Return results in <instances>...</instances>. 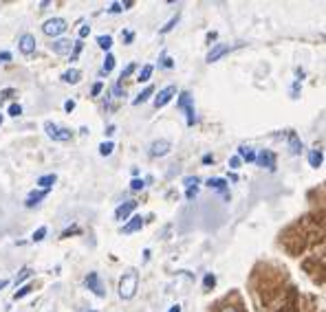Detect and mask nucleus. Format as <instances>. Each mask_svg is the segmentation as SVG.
Here are the masks:
<instances>
[{
	"instance_id": "obj_1",
	"label": "nucleus",
	"mask_w": 326,
	"mask_h": 312,
	"mask_svg": "<svg viewBox=\"0 0 326 312\" xmlns=\"http://www.w3.org/2000/svg\"><path fill=\"white\" fill-rule=\"evenodd\" d=\"M137 288H139V273L128 271L119 279V297L121 299H132L137 295Z\"/></svg>"
},
{
	"instance_id": "obj_2",
	"label": "nucleus",
	"mask_w": 326,
	"mask_h": 312,
	"mask_svg": "<svg viewBox=\"0 0 326 312\" xmlns=\"http://www.w3.org/2000/svg\"><path fill=\"white\" fill-rule=\"evenodd\" d=\"M66 20L64 18H51V20H47L42 25V31L49 35V38H57V35H62L64 31H66Z\"/></svg>"
},
{
	"instance_id": "obj_3",
	"label": "nucleus",
	"mask_w": 326,
	"mask_h": 312,
	"mask_svg": "<svg viewBox=\"0 0 326 312\" xmlns=\"http://www.w3.org/2000/svg\"><path fill=\"white\" fill-rule=\"evenodd\" d=\"M176 106H179L183 113L188 115V125H194L196 115H194V106H192V95H190V93H181V95H179V101H176Z\"/></svg>"
},
{
	"instance_id": "obj_4",
	"label": "nucleus",
	"mask_w": 326,
	"mask_h": 312,
	"mask_svg": "<svg viewBox=\"0 0 326 312\" xmlns=\"http://www.w3.org/2000/svg\"><path fill=\"white\" fill-rule=\"evenodd\" d=\"M44 130H47V135L53 139V141H69V139L73 137V135H71V130L60 128V125H55V123H51V121L44 123Z\"/></svg>"
},
{
	"instance_id": "obj_5",
	"label": "nucleus",
	"mask_w": 326,
	"mask_h": 312,
	"mask_svg": "<svg viewBox=\"0 0 326 312\" xmlns=\"http://www.w3.org/2000/svg\"><path fill=\"white\" fill-rule=\"evenodd\" d=\"M86 288L91 293H95L97 297H106V288H104V284H101V279H99L97 273H88L86 275Z\"/></svg>"
},
{
	"instance_id": "obj_6",
	"label": "nucleus",
	"mask_w": 326,
	"mask_h": 312,
	"mask_svg": "<svg viewBox=\"0 0 326 312\" xmlns=\"http://www.w3.org/2000/svg\"><path fill=\"white\" fill-rule=\"evenodd\" d=\"M234 49H238V44H236V47H229V44H216V47H214L210 53H207V62H210V64H212V62H218L220 57L227 55L229 51H234Z\"/></svg>"
},
{
	"instance_id": "obj_7",
	"label": "nucleus",
	"mask_w": 326,
	"mask_h": 312,
	"mask_svg": "<svg viewBox=\"0 0 326 312\" xmlns=\"http://www.w3.org/2000/svg\"><path fill=\"white\" fill-rule=\"evenodd\" d=\"M174 95H176V86H166L163 91H159L157 97H154V108H163Z\"/></svg>"
},
{
	"instance_id": "obj_8",
	"label": "nucleus",
	"mask_w": 326,
	"mask_h": 312,
	"mask_svg": "<svg viewBox=\"0 0 326 312\" xmlns=\"http://www.w3.org/2000/svg\"><path fill=\"white\" fill-rule=\"evenodd\" d=\"M137 209V200H126L124 205L117 207V211H115V218L117 220H126V218H130V213Z\"/></svg>"
},
{
	"instance_id": "obj_9",
	"label": "nucleus",
	"mask_w": 326,
	"mask_h": 312,
	"mask_svg": "<svg viewBox=\"0 0 326 312\" xmlns=\"http://www.w3.org/2000/svg\"><path fill=\"white\" fill-rule=\"evenodd\" d=\"M256 163L260 167L273 169V165H276V156H273V152H269V150H262L260 154H256Z\"/></svg>"
},
{
	"instance_id": "obj_10",
	"label": "nucleus",
	"mask_w": 326,
	"mask_h": 312,
	"mask_svg": "<svg viewBox=\"0 0 326 312\" xmlns=\"http://www.w3.org/2000/svg\"><path fill=\"white\" fill-rule=\"evenodd\" d=\"M71 49H73V42H71V40H66V38H60V40L51 42V51H53L55 55H64V53H71Z\"/></svg>"
},
{
	"instance_id": "obj_11",
	"label": "nucleus",
	"mask_w": 326,
	"mask_h": 312,
	"mask_svg": "<svg viewBox=\"0 0 326 312\" xmlns=\"http://www.w3.org/2000/svg\"><path fill=\"white\" fill-rule=\"evenodd\" d=\"M18 47H20V53L31 55L33 51H35V38H33V35H29V33H25V35H22V38H20Z\"/></svg>"
},
{
	"instance_id": "obj_12",
	"label": "nucleus",
	"mask_w": 326,
	"mask_h": 312,
	"mask_svg": "<svg viewBox=\"0 0 326 312\" xmlns=\"http://www.w3.org/2000/svg\"><path fill=\"white\" fill-rule=\"evenodd\" d=\"M170 152V143H168V141H154V143H152V147H150V154L152 156H166Z\"/></svg>"
},
{
	"instance_id": "obj_13",
	"label": "nucleus",
	"mask_w": 326,
	"mask_h": 312,
	"mask_svg": "<svg viewBox=\"0 0 326 312\" xmlns=\"http://www.w3.org/2000/svg\"><path fill=\"white\" fill-rule=\"evenodd\" d=\"M47 196H49V189L31 191V194H29V196H27V200H25V205H27V207H35V205H38V203H40V200H42V198H47Z\"/></svg>"
},
{
	"instance_id": "obj_14",
	"label": "nucleus",
	"mask_w": 326,
	"mask_h": 312,
	"mask_svg": "<svg viewBox=\"0 0 326 312\" xmlns=\"http://www.w3.org/2000/svg\"><path fill=\"white\" fill-rule=\"evenodd\" d=\"M141 227H144V220L141 218H132L128 225H124L121 235H130V233H135V231H141Z\"/></svg>"
},
{
	"instance_id": "obj_15",
	"label": "nucleus",
	"mask_w": 326,
	"mask_h": 312,
	"mask_svg": "<svg viewBox=\"0 0 326 312\" xmlns=\"http://www.w3.org/2000/svg\"><path fill=\"white\" fill-rule=\"evenodd\" d=\"M289 152H291V154H300L302 152V141L298 139L295 132H289Z\"/></svg>"
},
{
	"instance_id": "obj_16",
	"label": "nucleus",
	"mask_w": 326,
	"mask_h": 312,
	"mask_svg": "<svg viewBox=\"0 0 326 312\" xmlns=\"http://www.w3.org/2000/svg\"><path fill=\"white\" fill-rule=\"evenodd\" d=\"M238 159L251 163V161H256V152L251 150V147H247V145H240V147H238Z\"/></svg>"
},
{
	"instance_id": "obj_17",
	"label": "nucleus",
	"mask_w": 326,
	"mask_h": 312,
	"mask_svg": "<svg viewBox=\"0 0 326 312\" xmlns=\"http://www.w3.org/2000/svg\"><path fill=\"white\" fill-rule=\"evenodd\" d=\"M309 163H311V167H320L324 163V154L320 150H311L309 152Z\"/></svg>"
},
{
	"instance_id": "obj_18",
	"label": "nucleus",
	"mask_w": 326,
	"mask_h": 312,
	"mask_svg": "<svg viewBox=\"0 0 326 312\" xmlns=\"http://www.w3.org/2000/svg\"><path fill=\"white\" fill-rule=\"evenodd\" d=\"M79 77H82V73H79L77 69H69V71H66L64 75H62V79L66 81V84H77Z\"/></svg>"
},
{
	"instance_id": "obj_19",
	"label": "nucleus",
	"mask_w": 326,
	"mask_h": 312,
	"mask_svg": "<svg viewBox=\"0 0 326 312\" xmlns=\"http://www.w3.org/2000/svg\"><path fill=\"white\" fill-rule=\"evenodd\" d=\"M55 181H57L55 174H47V176H40V178H38V185H40L42 189H49V187H53Z\"/></svg>"
},
{
	"instance_id": "obj_20",
	"label": "nucleus",
	"mask_w": 326,
	"mask_h": 312,
	"mask_svg": "<svg viewBox=\"0 0 326 312\" xmlns=\"http://www.w3.org/2000/svg\"><path fill=\"white\" fill-rule=\"evenodd\" d=\"M207 187H210V189H218V191H225V189H227V183L223 181V178H210V181H207Z\"/></svg>"
},
{
	"instance_id": "obj_21",
	"label": "nucleus",
	"mask_w": 326,
	"mask_h": 312,
	"mask_svg": "<svg viewBox=\"0 0 326 312\" xmlns=\"http://www.w3.org/2000/svg\"><path fill=\"white\" fill-rule=\"evenodd\" d=\"M152 71H154V66H152V64H146L144 69H141V73H139V77H137L139 84H141V81H148V79H150V77H152Z\"/></svg>"
},
{
	"instance_id": "obj_22",
	"label": "nucleus",
	"mask_w": 326,
	"mask_h": 312,
	"mask_svg": "<svg viewBox=\"0 0 326 312\" xmlns=\"http://www.w3.org/2000/svg\"><path fill=\"white\" fill-rule=\"evenodd\" d=\"M115 69V55L113 53H106V59H104V66H101V73H110Z\"/></svg>"
},
{
	"instance_id": "obj_23",
	"label": "nucleus",
	"mask_w": 326,
	"mask_h": 312,
	"mask_svg": "<svg viewBox=\"0 0 326 312\" xmlns=\"http://www.w3.org/2000/svg\"><path fill=\"white\" fill-rule=\"evenodd\" d=\"M152 95H154V88L152 86H148L146 88V91L141 93V95H139V97L135 99V106H139V103H144V101H148V99H150L152 97Z\"/></svg>"
},
{
	"instance_id": "obj_24",
	"label": "nucleus",
	"mask_w": 326,
	"mask_h": 312,
	"mask_svg": "<svg viewBox=\"0 0 326 312\" xmlns=\"http://www.w3.org/2000/svg\"><path fill=\"white\" fill-rule=\"evenodd\" d=\"M113 150H115V143H113V141H104V143L99 145V154H101V156H110V154H113Z\"/></svg>"
},
{
	"instance_id": "obj_25",
	"label": "nucleus",
	"mask_w": 326,
	"mask_h": 312,
	"mask_svg": "<svg viewBox=\"0 0 326 312\" xmlns=\"http://www.w3.org/2000/svg\"><path fill=\"white\" fill-rule=\"evenodd\" d=\"M97 44H99V49L110 51V47H113V38H110V35H99V38H97Z\"/></svg>"
},
{
	"instance_id": "obj_26",
	"label": "nucleus",
	"mask_w": 326,
	"mask_h": 312,
	"mask_svg": "<svg viewBox=\"0 0 326 312\" xmlns=\"http://www.w3.org/2000/svg\"><path fill=\"white\" fill-rule=\"evenodd\" d=\"M176 25H179V16H174L172 20H170V22H168V25H166V27H161V29H159V33H161V35H163V33H170V31H172V29H174Z\"/></svg>"
},
{
	"instance_id": "obj_27",
	"label": "nucleus",
	"mask_w": 326,
	"mask_h": 312,
	"mask_svg": "<svg viewBox=\"0 0 326 312\" xmlns=\"http://www.w3.org/2000/svg\"><path fill=\"white\" fill-rule=\"evenodd\" d=\"M82 47H84V44H82V42H73V51H71V62H75V59L79 57V53H82Z\"/></svg>"
},
{
	"instance_id": "obj_28",
	"label": "nucleus",
	"mask_w": 326,
	"mask_h": 312,
	"mask_svg": "<svg viewBox=\"0 0 326 312\" xmlns=\"http://www.w3.org/2000/svg\"><path fill=\"white\" fill-rule=\"evenodd\" d=\"M31 275H33V271H31V269H22V273H20L18 277H16V286H18V284H22V281H25V279H29V277H31Z\"/></svg>"
},
{
	"instance_id": "obj_29",
	"label": "nucleus",
	"mask_w": 326,
	"mask_h": 312,
	"mask_svg": "<svg viewBox=\"0 0 326 312\" xmlns=\"http://www.w3.org/2000/svg\"><path fill=\"white\" fill-rule=\"evenodd\" d=\"M31 291H33V286H31V284H29V286H25V288H20V291H18L16 295H13V299L18 301V299H22V297H27V295L31 293Z\"/></svg>"
},
{
	"instance_id": "obj_30",
	"label": "nucleus",
	"mask_w": 326,
	"mask_h": 312,
	"mask_svg": "<svg viewBox=\"0 0 326 312\" xmlns=\"http://www.w3.org/2000/svg\"><path fill=\"white\" fill-rule=\"evenodd\" d=\"M144 181H141V178H132V181H130V189L132 191H139V189H144Z\"/></svg>"
},
{
	"instance_id": "obj_31",
	"label": "nucleus",
	"mask_w": 326,
	"mask_h": 312,
	"mask_svg": "<svg viewBox=\"0 0 326 312\" xmlns=\"http://www.w3.org/2000/svg\"><path fill=\"white\" fill-rule=\"evenodd\" d=\"M214 284H216V277H214L212 273H207L205 277H203V286H205V288H212Z\"/></svg>"
},
{
	"instance_id": "obj_32",
	"label": "nucleus",
	"mask_w": 326,
	"mask_h": 312,
	"mask_svg": "<svg viewBox=\"0 0 326 312\" xmlns=\"http://www.w3.org/2000/svg\"><path fill=\"white\" fill-rule=\"evenodd\" d=\"M9 115L11 117H20L22 115V106H20V103H11V106H9Z\"/></svg>"
},
{
	"instance_id": "obj_33",
	"label": "nucleus",
	"mask_w": 326,
	"mask_h": 312,
	"mask_svg": "<svg viewBox=\"0 0 326 312\" xmlns=\"http://www.w3.org/2000/svg\"><path fill=\"white\" fill-rule=\"evenodd\" d=\"M44 235H47V227H40L38 231L33 233V242H40V240H44Z\"/></svg>"
},
{
	"instance_id": "obj_34",
	"label": "nucleus",
	"mask_w": 326,
	"mask_h": 312,
	"mask_svg": "<svg viewBox=\"0 0 326 312\" xmlns=\"http://www.w3.org/2000/svg\"><path fill=\"white\" fill-rule=\"evenodd\" d=\"M135 69H137V64H128V66H126V69L121 71V79L128 77V75H132V73H135Z\"/></svg>"
},
{
	"instance_id": "obj_35",
	"label": "nucleus",
	"mask_w": 326,
	"mask_h": 312,
	"mask_svg": "<svg viewBox=\"0 0 326 312\" xmlns=\"http://www.w3.org/2000/svg\"><path fill=\"white\" fill-rule=\"evenodd\" d=\"M104 91V84H101V81H95V84H93V91H91V95H93V97H97V95Z\"/></svg>"
},
{
	"instance_id": "obj_36",
	"label": "nucleus",
	"mask_w": 326,
	"mask_h": 312,
	"mask_svg": "<svg viewBox=\"0 0 326 312\" xmlns=\"http://www.w3.org/2000/svg\"><path fill=\"white\" fill-rule=\"evenodd\" d=\"M183 183H185V187H188V189H190V187H196L198 178H196V176H188V178H185V181H183Z\"/></svg>"
},
{
	"instance_id": "obj_37",
	"label": "nucleus",
	"mask_w": 326,
	"mask_h": 312,
	"mask_svg": "<svg viewBox=\"0 0 326 312\" xmlns=\"http://www.w3.org/2000/svg\"><path fill=\"white\" fill-rule=\"evenodd\" d=\"M64 110H66V113H73V110H75V101H73V99H66V101H64Z\"/></svg>"
},
{
	"instance_id": "obj_38",
	"label": "nucleus",
	"mask_w": 326,
	"mask_h": 312,
	"mask_svg": "<svg viewBox=\"0 0 326 312\" xmlns=\"http://www.w3.org/2000/svg\"><path fill=\"white\" fill-rule=\"evenodd\" d=\"M113 95H115V97H121V95H124V91H121V81H117V84L113 86Z\"/></svg>"
},
{
	"instance_id": "obj_39",
	"label": "nucleus",
	"mask_w": 326,
	"mask_h": 312,
	"mask_svg": "<svg viewBox=\"0 0 326 312\" xmlns=\"http://www.w3.org/2000/svg\"><path fill=\"white\" fill-rule=\"evenodd\" d=\"M218 312H242L238 306H223V308H220Z\"/></svg>"
},
{
	"instance_id": "obj_40",
	"label": "nucleus",
	"mask_w": 326,
	"mask_h": 312,
	"mask_svg": "<svg viewBox=\"0 0 326 312\" xmlns=\"http://www.w3.org/2000/svg\"><path fill=\"white\" fill-rule=\"evenodd\" d=\"M119 11H121V3H113L108 9V13H119Z\"/></svg>"
},
{
	"instance_id": "obj_41",
	"label": "nucleus",
	"mask_w": 326,
	"mask_h": 312,
	"mask_svg": "<svg viewBox=\"0 0 326 312\" xmlns=\"http://www.w3.org/2000/svg\"><path fill=\"white\" fill-rule=\"evenodd\" d=\"M13 93H16V91H13V88H7V91H3V93H0V101H3V99H7V97H11Z\"/></svg>"
},
{
	"instance_id": "obj_42",
	"label": "nucleus",
	"mask_w": 326,
	"mask_h": 312,
	"mask_svg": "<svg viewBox=\"0 0 326 312\" xmlns=\"http://www.w3.org/2000/svg\"><path fill=\"white\" fill-rule=\"evenodd\" d=\"M121 35H124L126 44H130V42H132V38H135V33H132V31H121Z\"/></svg>"
},
{
	"instance_id": "obj_43",
	"label": "nucleus",
	"mask_w": 326,
	"mask_h": 312,
	"mask_svg": "<svg viewBox=\"0 0 326 312\" xmlns=\"http://www.w3.org/2000/svg\"><path fill=\"white\" fill-rule=\"evenodd\" d=\"M229 167H232V169H238L240 167V159H238V156H234V159L229 161Z\"/></svg>"
},
{
	"instance_id": "obj_44",
	"label": "nucleus",
	"mask_w": 326,
	"mask_h": 312,
	"mask_svg": "<svg viewBox=\"0 0 326 312\" xmlns=\"http://www.w3.org/2000/svg\"><path fill=\"white\" fill-rule=\"evenodd\" d=\"M163 69H172V59H170L168 55H163V62H161Z\"/></svg>"
},
{
	"instance_id": "obj_45",
	"label": "nucleus",
	"mask_w": 326,
	"mask_h": 312,
	"mask_svg": "<svg viewBox=\"0 0 326 312\" xmlns=\"http://www.w3.org/2000/svg\"><path fill=\"white\" fill-rule=\"evenodd\" d=\"M88 33H91V27H88V25H84V27L79 29V38H86Z\"/></svg>"
},
{
	"instance_id": "obj_46",
	"label": "nucleus",
	"mask_w": 326,
	"mask_h": 312,
	"mask_svg": "<svg viewBox=\"0 0 326 312\" xmlns=\"http://www.w3.org/2000/svg\"><path fill=\"white\" fill-rule=\"evenodd\" d=\"M0 62H11V53L3 51V53H0Z\"/></svg>"
},
{
	"instance_id": "obj_47",
	"label": "nucleus",
	"mask_w": 326,
	"mask_h": 312,
	"mask_svg": "<svg viewBox=\"0 0 326 312\" xmlns=\"http://www.w3.org/2000/svg\"><path fill=\"white\" fill-rule=\"evenodd\" d=\"M196 194H198V189H196V187H190V189H188V194H185V196H188V198L192 200V198H194Z\"/></svg>"
},
{
	"instance_id": "obj_48",
	"label": "nucleus",
	"mask_w": 326,
	"mask_h": 312,
	"mask_svg": "<svg viewBox=\"0 0 326 312\" xmlns=\"http://www.w3.org/2000/svg\"><path fill=\"white\" fill-rule=\"evenodd\" d=\"M210 163H214V156L212 154H205L203 156V165H210Z\"/></svg>"
},
{
	"instance_id": "obj_49",
	"label": "nucleus",
	"mask_w": 326,
	"mask_h": 312,
	"mask_svg": "<svg viewBox=\"0 0 326 312\" xmlns=\"http://www.w3.org/2000/svg\"><path fill=\"white\" fill-rule=\"evenodd\" d=\"M115 130H117L115 125H108V128H106V135H108V137H113V135H115Z\"/></svg>"
},
{
	"instance_id": "obj_50",
	"label": "nucleus",
	"mask_w": 326,
	"mask_h": 312,
	"mask_svg": "<svg viewBox=\"0 0 326 312\" xmlns=\"http://www.w3.org/2000/svg\"><path fill=\"white\" fill-rule=\"evenodd\" d=\"M298 88H300V84L295 81V84H293V97H298Z\"/></svg>"
},
{
	"instance_id": "obj_51",
	"label": "nucleus",
	"mask_w": 326,
	"mask_h": 312,
	"mask_svg": "<svg viewBox=\"0 0 326 312\" xmlns=\"http://www.w3.org/2000/svg\"><path fill=\"white\" fill-rule=\"evenodd\" d=\"M168 312H181V306H172V308H170Z\"/></svg>"
},
{
	"instance_id": "obj_52",
	"label": "nucleus",
	"mask_w": 326,
	"mask_h": 312,
	"mask_svg": "<svg viewBox=\"0 0 326 312\" xmlns=\"http://www.w3.org/2000/svg\"><path fill=\"white\" fill-rule=\"evenodd\" d=\"M7 284H9V281H7V279H0V291H3V288H5Z\"/></svg>"
},
{
	"instance_id": "obj_53",
	"label": "nucleus",
	"mask_w": 326,
	"mask_h": 312,
	"mask_svg": "<svg viewBox=\"0 0 326 312\" xmlns=\"http://www.w3.org/2000/svg\"><path fill=\"white\" fill-rule=\"evenodd\" d=\"M79 312H95V310H79Z\"/></svg>"
},
{
	"instance_id": "obj_54",
	"label": "nucleus",
	"mask_w": 326,
	"mask_h": 312,
	"mask_svg": "<svg viewBox=\"0 0 326 312\" xmlns=\"http://www.w3.org/2000/svg\"><path fill=\"white\" fill-rule=\"evenodd\" d=\"M0 123H3V117H0Z\"/></svg>"
}]
</instances>
